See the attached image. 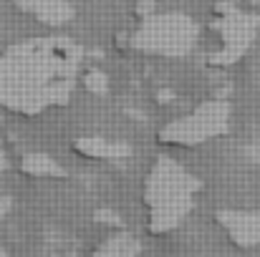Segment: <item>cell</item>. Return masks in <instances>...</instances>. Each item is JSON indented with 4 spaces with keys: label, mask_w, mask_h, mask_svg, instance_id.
<instances>
[{
    "label": "cell",
    "mask_w": 260,
    "mask_h": 257,
    "mask_svg": "<svg viewBox=\"0 0 260 257\" xmlns=\"http://www.w3.org/2000/svg\"><path fill=\"white\" fill-rule=\"evenodd\" d=\"M76 58L63 43H20L0 56V111L38 119L69 106L76 91Z\"/></svg>",
    "instance_id": "1"
},
{
    "label": "cell",
    "mask_w": 260,
    "mask_h": 257,
    "mask_svg": "<svg viewBox=\"0 0 260 257\" xmlns=\"http://www.w3.org/2000/svg\"><path fill=\"white\" fill-rule=\"evenodd\" d=\"M202 181L172 154H157L142 181V214L152 237L177 232L197 207Z\"/></svg>",
    "instance_id": "2"
},
{
    "label": "cell",
    "mask_w": 260,
    "mask_h": 257,
    "mask_svg": "<svg viewBox=\"0 0 260 257\" xmlns=\"http://www.w3.org/2000/svg\"><path fill=\"white\" fill-rule=\"evenodd\" d=\"M233 126V106L222 98H207L192 106L187 114H179L157 129V144L162 149H200Z\"/></svg>",
    "instance_id": "3"
},
{
    "label": "cell",
    "mask_w": 260,
    "mask_h": 257,
    "mask_svg": "<svg viewBox=\"0 0 260 257\" xmlns=\"http://www.w3.org/2000/svg\"><path fill=\"white\" fill-rule=\"evenodd\" d=\"M194 25L182 15H162L137 30V48L154 56H184L194 46Z\"/></svg>",
    "instance_id": "4"
},
{
    "label": "cell",
    "mask_w": 260,
    "mask_h": 257,
    "mask_svg": "<svg viewBox=\"0 0 260 257\" xmlns=\"http://www.w3.org/2000/svg\"><path fill=\"white\" fill-rule=\"evenodd\" d=\"M217 230L225 242L240 252H250L260 247V212L243 207H225L212 214Z\"/></svg>",
    "instance_id": "5"
},
{
    "label": "cell",
    "mask_w": 260,
    "mask_h": 257,
    "mask_svg": "<svg viewBox=\"0 0 260 257\" xmlns=\"http://www.w3.org/2000/svg\"><path fill=\"white\" fill-rule=\"evenodd\" d=\"M139 247H137V240L126 232H114L109 237H104L88 255L84 257H137Z\"/></svg>",
    "instance_id": "6"
},
{
    "label": "cell",
    "mask_w": 260,
    "mask_h": 257,
    "mask_svg": "<svg viewBox=\"0 0 260 257\" xmlns=\"http://www.w3.org/2000/svg\"><path fill=\"white\" fill-rule=\"evenodd\" d=\"M74 152H79L81 157H86V159H111V157H121L124 154V146L121 144H111V141H106V139H79V141H74Z\"/></svg>",
    "instance_id": "7"
},
{
    "label": "cell",
    "mask_w": 260,
    "mask_h": 257,
    "mask_svg": "<svg viewBox=\"0 0 260 257\" xmlns=\"http://www.w3.org/2000/svg\"><path fill=\"white\" fill-rule=\"evenodd\" d=\"M10 167V159H8V152H5V144L0 141V174H5Z\"/></svg>",
    "instance_id": "8"
},
{
    "label": "cell",
    "mask_w": 260,
    "mask_h": 257,
    "mask_svg": "<svg viewBox=\"0 0 260 257\" xmlns=\"http://www.w3.org/2000/svg\"><path fill=\"white\" fill-rule=\"evenodd\" d=\"M0 257H15L10 250H5V247H0Z\"/></svg>",
    "instance_id": "9"
}]
</instances>
